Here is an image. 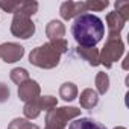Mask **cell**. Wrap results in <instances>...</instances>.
<instances>
[{"label": "cell", "instance_id": "4fadbf2b", "mask_svg": "<svg viewBox=\"0 0 129 129\" xmlns=\"http://www.w3.org/2000/svg\"><path fill=\"white\" fill-rule=\"evenodd\" d=\"M79 103H81V106H82L84 109L91 111V109L96 108L97 103H99V94H97V91H94L93 88H85V90L81 93Z\"/></svg>", "mask_w": 129, "mask_h": 129}, {"label": "cell", "instance_id": "ffe728a7", "mask_svg": "<svg viewBox=\"0 0 129 129\" xmlns=\"http://www.w3.org/2000/svg\"><path fill=\"white\" fill-rule=\"evenodd\" d=\"M85 5H87V11L99 12V11H103L109 3L106 0H88V2H85Z\"/></svg>", "mask_w": 129, "mask_h": 129}, {"label": "cell", "instance_id": "603a6c76", "mask_svg": "<svg viewBox=\"0 0 129 129\" xmlns=\"http://www.w3.org/2000/svg\"><path fill=\"white\" fill-rule=\"evenodd\" d=\"M11 97V90L6 84L0 82V103H5L8 102V99Z\"/></svg>", "mask_w": 129, "mask_h": 129}, {"label": "cell", "instance_id": "8992f818", "mask_svg": "<svg viewBox=\"0 0 129 129\" xmlns=\"http://www.w3.org/2000/svg\"><path fill=\"white\" fill-rule=\"evenodd\" d=\"M11 34L17 38L29 40L35 34V23L32 21L30 17L17 14V15H14V18L11 21Z\"/></svg>", "mask_w": 129, "mask_h": 129}, {"label": "cell", "instance_id": "44dd1931", "mask_svg": "<svg viewBox=\"0 0 129 129\" xmlns=\"http://www.w3.org/2000/svg\"><path fill=\"white\" fill-rule=\"evenodd\" d=\"M115 12L124 20H129V3L127 2H115Z\"/></svg>", "mask_w": 129, "mask_h": 129}, {"label": "cell", "instance_id": "e0dca14e", "mask_svg": "<svg viewBox=\"0 0 129 129\" xmlns=\"http://www.w3.org/2000/svg\"><path fill=\"white\" fill-rule=\"evenodd\" d=\"M96 88H97V94H105L109 90V76L105 72H99L96 75Z\"/></svg>", "mask_w": 129, "mask_h": 129}, {"label": "cell", "instance_id": "6da1fadb", "mask_svg": "<svg viewBox=\"0 0 129 129\" xmlns=\"http://www.w3.org/2000/svg\"><path fill=\"white\" fill-rule=\"evenodd\" d=\"M72 35L79 47H96L105 35V24L97 15L85 12L75 18Z\"/></svg>", "mask_w": 129, "mask_h": 129}, {"label": "cell", "instance_id": "3957f363", "mask_svg": "<svg viewBox=\"0 0 129 129\" xmlns=\"http://www.w3.org/2000/svg\"><path fill=\"white\" fill-rule=\"evenodd\" d=\"M81 115V109L76 106H61L52 108L46 114V127L44 129H66L67 123Z\"/></svg>", "mask_w": 129, "mask_h": 129}, {"label": "cell", "instance_id": "7402d4cb", "mask_svg": "<svg viewBox=\"0 0 129 129\" xmlns=\"http://www.w3.org/2000/svg\"><path fill=\"white\" fill-rule=\"evenodd\" d=\"M61 55L62 53H66L67 50H69V43H67V40L66 38H61V40H52V41H49Z\"/></svg>", "mask_w": 129, "mask_h": 129}, {"label": "cell", "instance_id": "d4e9b609", "mask_svg": "<svg viewBox=\"0 0 129 129\" xmlns=\"http://www.w3.org/2000/svg\"><path fill=\"white\" fill-rule=\"evenodd\" d=\"M114 129H126V127H124V126H115Z\"/></svg>", "mask_w": 129, "mask_h": 129}, {"label": "cell", "instance_id": "7a4b0ae2", "mask_svg": "<svg viewBox=\"0 0 129 129\" xmlns=\"http://www.w3.org/2000/svg\"><path fill=\"white\" fill-rule=\"evenodd\" d=\"M59 61H61V53L50 43H44L43 46L35 47L29 55V62L32 66L44 70L55 69L59 64Z\"/></svg>", "mask_w": 129, "mask_h": 129}, {"label": "cell", "instance_id": "cb8c5ba5", "mask_svg": "<svg viewBox=\"0 0 129 129\" xmlns=\"http://www.w3.org/2000/svg\"><path fill=\"white\" fill-rule=\"evenodd\" d=\"M127 61H129V56H126L124 58V62H123V69L124 70H127Z\"/></svg>", "mask_w": 129, "mask_h": 129}, {"label": "cell", "instance_id": "277c9868", "mask_svg": "<svg viewBox=\"0 0 129 129\" xmlns=\"http://www.w3.org/2000/svg\"><path fill=\"white\" fill-rule=\"evenodd\" d=\"M99 53H100V64H103L106 69H111L112 64L123 56L124 43L121 41V38H108L103 49Z\"/></svg>", "mask_w": 129, "mask_h": 129}, {"label": "cell", "instance_id": "9c48e42d", "mask_svg": "<svg viewBox=\"0 0 129 129\" xmlns=\"http://www.w3.org/2000/svg\"><path fill=\"white\" fill-rule=\"evenodd\" d=\"M85 12H87L85 2H72V0H69V2L61 3V8H59V14L62 20H72Z\"/></svg>", "mask_w": 129, "mask_h": 129}, {"label": "cell", "instance_id": "8fae6325", "mask_svg": "<svg viewBox=\"0 0 129 129\" xmlns=\"http://www.w3.org/2000/svg\"><path fill=\"white\" fill-rule=\"evenodd\" d=\"M124 20L114 11L106 15V26H108V38H120V32L124 27Z\"/></svg>", "mask_w": 129, "mask_h": 129}, {"label": "cell", "instance_id": "7c38bea8", "mask_svg": "<svg viewBox=\"0 0 129 129\" xmlns=\"http://www.w3.org/2000/svg\"><path fill=\"white\" fill-rule=\"evenodd\" d=\"M78 55L85 59L91 67H97L100 66V53H99V49L96 47H78L76 49Z\"/></svg>", "mask_w": 129, "mask_h": 129}, {"label": "cell", "instance_id": "30bf717a", "mask_svg": "<svg viewBox=\"0 0 129 129\" xmlns=\"http://www.w3.org/2000/svg\"><path fill=\"white\" fill-rule=\"evenodd\" d=\"M40 94H41V87L34 79H27L26 82H23L21 85H18V99L23 100L24 103L34 100Z\"/></svg>", "mask_w": 129, "mask_h": 129}, {"label": "cell", "instance_id": "5bb4252c", "mask_svg": "<svg viewBox=\"0 0 129 129\" xmlns=\"http://www.w3.org/2000/svg\"><path fill=\"white\" fill-rule=\"evenodd\" d=\"M69 129H106V126L90 117H81L72 121L69 124Z\"/></svg>", "mask_w": 129, "mask_h": 129}, {"label": "cell", "instance_id": "2e32d148", "mask_svg": "<svg viewBox=\"0 0 129 129\" xmlns=\"http://www.w3.org/2000/svg\"><path fill=\"white\" fill-rule=\"evenodd\" d=\"M59 97L64 102H73L78 97V87L73 82H64L59 87Z\"/></svg>", "mask_w": 129, "mask_h": 129}, {"label": "cell", "instance_id": "ac0fdd59", "mask_svg": "<svg viewBox=\"0 0 129 129\" xmlns=\"http://www.w3.org/2000/svg\"><path fill=\"white\" fill-rule=\"evenodd\" d=\"M11 81L17 85H21L23 82H26L29 79V72L23 67H17V69H12L11 70Z\"/></svg>", "mask_w": 129, "mask_h": 129}, {"label": "cell", "instance_id": "d6986e66", "mask_svg": "<svg viewBox=\"0 0 129 129\" xmlns=\"http://www.w3.org/2000/svg\"><path fill=\"white\" fill-rule=\"evenodd\" d=\"M8 129H40V126L30 123L27 118H14L8 124Z\"/></svg>", "mask_w": 129, "mask_h": 129}, {"label": "cell", "instance_id": "9a60e30c", "mask_svg": "<svg viewBox=\"0 0 129 129\" xmlns=\"http://www.w3.org/2000/svg\"><path fill=\"white\" fill-rule=\"evenodd\" d=\"M46 35L50 38V41L52 40H61L66 35V26L59 20H52L46 26Z\"/></svg>", "mask_w": 129, "mask_h": 129}, {"label": "cell", "instance_id": "52a82bcc", "mask_svg": "<svg viewBox=\"0 0 129 129\" xmlns=\"http://www.w3.org/2000/svg\"><path fill=\"white\" fill-rule=\"evenodd\" d=\"M0 8L5 12H11L14 15H26L32 17L38 11V2L29 0V2H0Z\"/></svg>", "mask_w": 129, "mask_h": 129}, {"label": "cell", "instance_id": "ba28073f", "mask_svg": "<svg viewBox=\"0 0 129 129\" xmlns=\"http://www.w3.org/2000/svg\"><path fill=\"white\" fill-rule=\"evenodd\" d=\"M24 56V47L17 43H3L0 44V59L8 64H14Z\"/></svg>", "mask_w": 129, "mask_h": 129}, {"label": "cell", "instance_id": "5b68a950", "mask_svg": "<svg viewBox=\"0 0 129 129\" xmlns=\"http://www.w3.org/2000/svg\"><path fill=\"white\" fill-rule=\"evenodd\" d=\"M56 105H58L56 97H53V96H38L34 100L24 103L23 112H24L26 118L32 120V118H37L41 114V111H49V109L55 108Z\"/></svg>", "mask_w": 129, "mask_h": 129}]
</instances>
